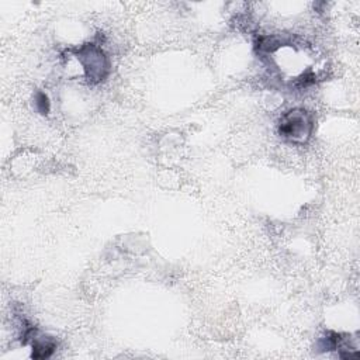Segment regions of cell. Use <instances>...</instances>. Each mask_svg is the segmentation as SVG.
Masks as SVG:
<instances>
[{
    "instance_id": "cell-4",
    "label": "cell",
    "mask_w": 360,
    "mask_h": 360,
    "mask_svg": "<svg viewBox=\"0 0 360 360\" xmlns=\"http://www.w3.org/2000/svg\"><path fill=\"white\" fill-rule=\"evenodd\" d=\"M35 108L41 112V114H46L49 111V101L45 93L38 91L35 94Z\"/></svg>"
},
{
    "instance_id": "cell-3",
    "label": "cell",
    "mask_w": 360,
    "mask_h": 360,
    "mask_svg": "<svg viewBox=\"0 0 360 360\" xmlns=\"http://www.w3.org/2000/svg\"><path fill=\"white\" fill-rule=\"evenodd\" d=\"M24 338L25 339L22 340V343H25L28 339L32 340V359H48L56 349V342L52 338L37 335V330L34 328H30L24 333Z\"/></svg>"
},
{
    "instance_id": "cell-1",
    "label": "cell",
    "mask_w": 360,
    "mask_h": 360,
    "mask_svg": "<svg viewBox=\"0 0 360 360\" xmlns=\"http://www.w3.org/2000/svg\"><path fill=\"white\" fill-rule=\"evenodd\" d=\"M314 129V118L304 108H292L284 112L278 122L280 136L290 143H305Z\"/></svg>"
},
{
    "instance_id": "cell-2",
    "label": "cell",
    "mask_w": 360,
    "mask_h": 360,
    "mask_svg": "<svg viewBox=\"0 0 360 360\" xmlns=\"http://www.w3.org/2000/svg\"><path fill=\"white\" fill-rule=\"evenodd\" d=\"M76 58L84 70V76L90 83L103 82L110 72V62L101 46L89 42L76 49Z\"/></svg>"
}]
</instances>
